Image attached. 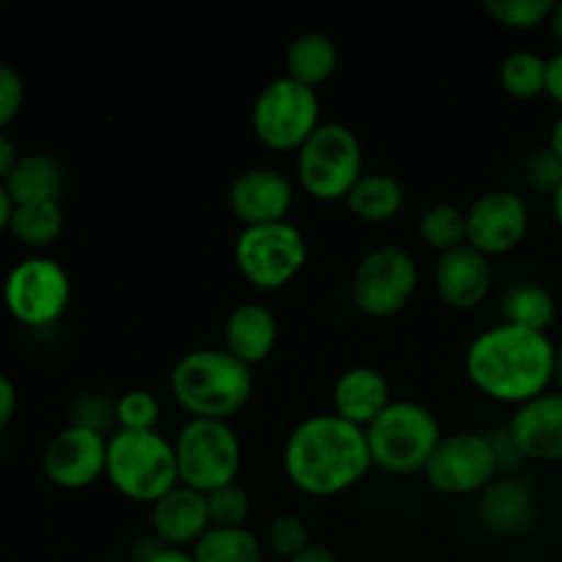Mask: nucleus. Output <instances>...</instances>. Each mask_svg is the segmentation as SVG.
Returning <instances> with one entry per match:
<instances>
[{
  "mask_svg": "<svg viewBox=\"0 0 562 562\" xmlns=\"http://www.w3.org/2000/svg\"><path fill=\"white\" fill-rule=\"evenodd\" d=\"M464 373L477 393L516 409L554 387V340L549 333L497 322L470 340Z\"/></svg>",
  "mask_w": 562,
  "mask_h": 562,
  "instance_id": "1",
  "label": "nucleus"
},
{
  "mask_svg": "<svg viewBox=\"0 0 562 562\" xmlns=\"http://www.w3.org/2000/svg\"><path fill=\"white\" fill-rule=\"evenodd\" d=\"M371 467L366 431L333 412L305 417L285 439V477L307 497H338L355 488Z\"/></svg>",
  "mask_w": 562,
  "mask_h": 562,
  "instance_id": "2",
  "label": "nucleus"
},
{
  "mask_svg": "<svg viewBox=\"0 0 562 562\" xmlns=\"http://www.w3.org/2000/svg\"><path fill=\"white\" fill-rule=\"evenodd\" d=\"M252 368L236 360L223 346L192 349L176 360L170 371V393L190 417L225 420L239 415L252 398Z\"/></svg>",
  "mask_w": 562,
  "mask_h": 562,
  "instance_id": "3",
  "label": "nucleus"
},
{
  "mask_svg": "<svg viewBox=\"0 0 562 562\" xmlns=\"http://www.w3.org/2000/svg\"><path fill=\"white\" fill-rule=\"evenodd\" d=\"M104 477L130 503L154 505L181 483L173 439L165 437L159 428L157 431L115 428L108 437Z\"/></svg>",
  "mask_w": 562,
  "mask_h": 562,
  "instance_id": "4",
  "label": "nucleus"
},
{
  "mask_svg": "<svg viewBox=\"0 0 562 562\" xmlns=\"http://www.w3.org/2000/svg\"><path fill=\"white\" fill-rule=\"evenodd\" d=\"M442 437V423L437 415L428 406L404 398H395L366 428L373 467L387 475H415L426 470Z\"/></svg>",
  "mask_w": 562,
  "mask_h": 562,
  "instance_id": "5",
  "label": "nucleus"
},
{
  "mask_svg": "<svg viewBox=\"0 0 562 562\" xmlns=\"http://www.w3.org/2000/svg\"><path fill=\"white\" fill-rule=\"evenodd\" d=\"M362 173L366 162L360 137L340 121H322V126L294 154L296 184L313 201H346Z\"/></svg>",
  "mask_w": 562,
  "mask_h": 562,
  "instance_id": "6",
  "label": "nucleus"
},
{
  "mask_svg": "<svg viewBox=\"0 0 562 562\" xmlns=\"http://www.w3.org/2000/svg\"><path fill=\"white\" fill-rule=\"evenodd\" d=\"M322 126V102L316 88L280 75L258 91L250 108V130L263 148L296 154Z\"/></svg>",
  "mask_w": 562,
  "mask_h": 562,
  "instance_id": "7",
  "label": "nucleus"
},
{
  "mask_svg": "<svg viewBox=\"0 0 562 562\" xmlns=\"http://www.w3.org/2000/svg\"><path fill=\"white\" fill-rule=\"evenodd\" d=\"M173 448L184 486L212 494L239 481L245 453L231 423L190 417L173 437Z\"/></svg>",
  "mask_w": 562,
  "mask_h": 562,
  "instance_id": "8",
  "label": "nucleus"
},
{
  "mask_svg": "<svg viewBox=\"0 0 562 562\" xmlns=\"http://www.w3.org/2000/svg\"><path fill=\"white\" fill-rule=\"evenodd\" d=\"M234 263L252 289L280 291L305 269L307 239L289 220L241 228L234 241Z\"/></svg>",
  "mask_w": 562,
  "mask_h": 562,
  "instance_id": "9",
  "label": "nucleus"
},
{
  "mask_svg": "<svg viewBox=\"0 0 562 562\" xmlns=\"http://www.w3.org/2000/svg\"><path fill=\"white\" fill-rule=\"evenodd\" d=\"M420 285V267L401 245L368 250L351 272V305L371 318L398 316Z\"/></svg>",
  "mask_w": 562,
  "mask_h": 562,
  "instance_id": "10",
  "label": "nucleus"
},
{
  "mask_svg": "<svg viewBox=\"0 0 562 562\" xmlns=\"http://www.w3.org/2000/svg\"><path fill=\"white\" fill-rule=\"evenodd\" d=\"M71 300V280L64 263L49 256H27L3 280V305L22 327L42 329L58 322Z\"/></svg>",
  "mask_w": 562,
  "mask_h": 562,
  "instance_id": "11",
  "label": "nucleus"
},
{
  "mask_svg": "<svg viewBox=\"0 0 562 562\" xmlns=\"http://www.w3.org/2000/svg\"><path fill=\"white\" fill-rule=\"evenodd\" d=\"M499 472L503 467L488 434L456 431L445 434L423 477L434 492L448 497H477L497 481Z\"/></svg>",
  "mask_w": 562,
  "mask_h": 562,
  "instance_id": "12",
  "label": "nucleus"
},
{
  "mask_svg": "<svg viewBox=\"0 0 562 562\" xmlns=\"http://www.w3.org/2000/svg\"><path fill=\"white\" fill-rule=\"evenodd\" d=\"M530 203L521 192L494 187L467 209V245L486 258L508 256L530 234Z\"/></svg>",
  "mask_w": 562,
  "mask_h": 562,
  "instance_id": "13",
  "label": "nucleus"
},
{
  "mask_svg": "<svg viewBox=\"0 0 562 562\" xmlns=\"http://www.w3.org/2000/svg\"><path fill=\"white\" fill-rule=\"evenodd\" d=\"M42 470L55 488L64 492L91 488L108 470V437L69 423L44 445Z\"/></svg>",
  "mask_w": 562,
  "mask_h": 562,
  "instance_id": "14",
  "label": "nucleus"
},
{
  "mask_svg": "<svg viewBox=\"0 0 562 562\" xmlns=\"http://www.w3.org/2000/svg\"><path fill=\"white\" fill-rule=\"evenodd\" d=\"M294 198L296 187L291 176L278 168H263V165L241 170L228 187V206L241 228L283 223L294 209Z\"/></svg>",
  "mask_w": 562,
  "mask_h": 562,
  "instance_id": "15",
  "label": "nucleus"
},
{
  "mask_svg": "<svg viewBox=\"0 0 562 562\" xmlns=\"http://www.w3.org/2000/svg\"><path fill=\"white\" fill-rule=\"evenodd\" d=\"M510 442L521 461L560 464L562 461V393L547 390L538 398L516 406L505 423Z\"/></svg>",
  "mask_w": 562,
  "mask_h": 562,
  "instance_id": "16",
  "label": "nucleus"
},
{
  "mask_svg": "<svg viewBox=\"0 0 562 562\" xmlns=\"http://www.w3.org/2000/svg\"><path fill=\"white\" fill-rule=\"evenodd\" d=\"M494 285L492 258L477 252L475 247L461 245L442 252L434 267V289L439 300L453 311H475L488 300Z\"/></svg>",
  "mask_w": 562,
  "mask_h": 562,
  "instance_id": "17",
  "label": "nucleus"
},
{
  "mask_svg": "<svg viewBox=\"0 0 562 562\" xmlns=\"http://www.w3.org/2000/svg\"><path fill=\"white\" fill-rule=\"evenodd\" d=\"M151 530L157 536L159 547H195L212 530L206 494L179 483L173 492H168L151 505Z\"/></svg>",
  "mask_w": 562,
  "mask_h": 562,
  "instance_id": "18",
  "label": "nucleus"
},
{
  "mask_svg": "<svg viewBox=\"0 0 562 562\" xmlns=\"http://www.w3.org/2000/svg\"><path fill=\"white\" fill-rule=\"evenodd\" d=\"M477 519L494 536L519 538L538 525V497L519 477H497L477 494Z\"/></svg>",
  "mask_w": 562,
  "mask_h": 562,
  "instance_id": "19",
  "label": "nucleus"
},
{
  "mask_svg": "<svg viewBox=\"0 0 562 562\" xmlns=\"http://www.w3.org/2000/svg\"><path fill=\"white\" fill-rule=\"evenodd\" d=\"M393 390L379 368L351 366L333 384V415L366 431L390 404Z\"/></svg>",
  "mask_w": 562,
  "mask_h": 562,
  "instance_id": "20",
  "label": "nucleus"
},
{
  "mask_svg": "<svg viewBox=\"0 0 562 562\" xmlns=\"http://www.w3.org/2000/svg\"><path fill=\"white\" fill-rule=\"evenodd\" d=\"M280 322L263 302H239L231 307L223 324V349H228L245 366L269 360L278 349Z\"/></svg>",
  "mask_w": 562,
  "mask_h": 562,
  "instance_id": "21",
  "label": "nucleus"
},
{
  "mask_svg": "<svg viewBox=\"0 0 562 562\" xmlns=\"http://www.w3.org/2000/svg\"><path fill=\"white\" fill-rule=\"evenodd\" d=\"M5 192L14 206H31V203H60L66 190L64 165L53 154L31 151L22 154L20 162L3 181Z\"/></svg>",
  "mask_w": 562,
  "mask_h": 562,
  "instance_id": "22",
  "label": "nucleus"
},
{
  "mask_svg": "<svg viewBox=\"0 0 562 562\" xmlns=\"http://www.w3.org/2000/svg\"><path fill=\"white\" fill-rule=\"evenodd\" d=\"M285 77L302 82L307 88H318L338 71L340 53L333 36L322 31L300 33L285 49Z\"/></svg>",
  "mask_w": 562,
  "mask_h": 562,
  "instance_id": "23",
  "label": "nucleus"
},
{
  "mask_svg": "<svg viewBox=\"0 0 562 562\" xmlns=\"http://www.w3.org/2000/svg\"><path fill=\"white\" fill-rule=\"evenodd\" d=\"M406 192L398 176L387 170H366L346 195V206L357 220L371 225L390 223L404 209Z\"/></svg>",
  "mask_w": 562,
  "mask_h": 562,
  "instance_id": "24",
  "label": "nucleus"
},
{
  "mask_svg": "<svg viewBox=\"0 0 562 562\" xmlns=\"http://www.w3.org/2000/svg\"><path fill=\"white\" fill-rule=\"evenodd\" d=\"M499 322L536 329V333H549V327L558 322V300L543 283L521 280V283H514L503 294Z\"/></svg>",
  "mask_w": 562,
  "mask_h": 562,
  "instance_id": "25",
  "label": "nucleus"
},
{
  "mask_svg": "<svg viewBox=\"0 0 562 562\" xmlns=\"http://www.w3.org/2000/svg\"><path fill=\"white\" fill-rule=\"evenodd\" d=\"M195 562H263V543L250 527H212L192 547Z\"/></svg>",
  "mask_w": 562,
  "mask_h": 562,
  "instance_id": "26",
  "label": "nucleus"
},
{
  "mask_svg": "<svg viewBox=\"0 0 562 562\" xmlns=\"http://www.w3.org/2000/svg\"><path fill=\"white\" fill-rule=\"evenodd\" d=\"M547 55L536 49H510L499 60V86L508 97L530 102V99L547 97Z\"/></svg>",
  "mask_w": 562,
  "mask_h": 562,
  "instance_id": "27",
  "label": "nucleus"
},
{
  "mask_svg": "<svg viewBox=\"0 0 562 562\" xmlns=\"http://www.w3.org/2000/svg\"><path fill=\"white\" fill-rule=\"evenodd\" d=\"M9 231L20 245L31 247V250H44L64 234V209H60V203L14 206Z\"/></svg>",
  "mask_w": 562,
  "mask_h": 562,
  "instance_id": "28",
  "label": "nucleus"
},
{
  "mask_svg": "<svg viewBox=\"0 0 562 562\" xmlns=\"http://www.w3.org/2000/svg\"><path fill=\"white\" fill-rule=\"evenodd\" d=\"M417 234L423 245L437 250L439 256L467 245V209L448 201L431 203L417 220Z\"/></svg>",
  "mask_w": 562,
  "mask_h": 562,
  "instance_id": "29",
  "label": "nucleus"
},
{
  "mask_svg": "<svg viewBox=\"0 0 562 562\" xmlns=\"http://www.w3.org/2000/svg\"><path fill=\"white\" fill-rule=\"evenodd\" d=\"M162 406L148 390H126L115 398V428L121 431H157Z\"/></svg>",
  "mask_w": 562,
  "mask_h": 562,
  "instance_id": "30",
  "label": "nucleus"
},
{
  "mask_svg": "<svg viewBox=\"0 0 562 562\" xmlns=\"http://www.w3.org/2000/svg\"><path fill=\"white\" fill-rule=\"evenodd\" d=\"M554 0H486L494 22L508 31H536L552 16Z\"/></svg>",
  "mask_w": 562,
  "mask_h": 562,
  "instance_id": "31",
  "label": "nucleus"
},
{
  "mask_svg": "<svg viewBox=\"0 0 562 562\" xmlns=\"http://www.w3.org/2000/svg\"><path fill=\"white\" fill-rule=\"evenodd\" d=\"M311 543V527H307V521L300 514L274 516L267 527V536H263V547L285 562L305 552Z\"/></svg>",
  "mask_w": 562,
  "mask_h": 562,
  "instance_id": "32",
  "label": "nucleus"
},
{
  "mask_svg": "<svg viewBox=\"0 0 562 562\" xmlns=\"http://www.w3.org/2000/svg\"><path fill=\"white\" fill-rule=\"evenodd\" d=\"M206 499L212 527H247V519H250V497L239 486V481L206 494Z\"/></svg>",
  "mask_w": 562,
  "mask_h": 562,
  "instance_id": "33",
  "label": "nucleus"
},
{
  "mask_svg": "<svg viewBox=\"0 0 562 562\" xmlns=\"http://www.w3.org/2000/svg\"><path fill=\"white\" fill-rule=\"evenodd\" d=\"M71 423L110 437L108 428L115 426V401L102 393H82L71 406Z\"/></svg>",
  "mask_w": 562,
  "mask_h": 562,
  "instance_id": "34",
  "label": "nucleus"
},
{
  "mask_svg": "<svg viewBox=\"0 0 562 562\" xmlns=\"http://www.w3.org/2000/svg\"><path fill=\"white\" fill-rule=\"evenodd\" d=\"M525 179L532 190L549 192L552 195L562 181V162L552 154V148L541 146L527 157L525 162Z\"/></svg>",
  "mask_w": 562,
  "mask_h": 562,
  "instance_id": "35",
  "label": "nucleus"
},
{
  "mask_svg": "<svg viewBox=\"0 0 562 562\" xmlns=\"http://www.w3.org/2000/svg\"><path fill=\"white\" fill-rule=\"evenodd\" d=\"M25 104V80L14 66L0 60V132L20 115Z\"/></svg>",
  "mask_w": 562,
  "mask_h": 562,
  "instance_id": "36",
  "label": "nucleus"
},
{
  "mask_svg": "<svg viewBox=\"0 0 562 562\" xmlns=\"http://www.w3.org/2000/svg\"><path fill=\"white\" fill-rule=\"evenodd\" d=\"M16 404H20V395H16V384L0 371V434L11 426L16 415Z\"/></svg>",
  "mask_w": 562,
  "mask_h": 562,
  "instance_id": "37",
  "label": "nucleus"
},
{
  "mask_svg": "<svg viewBox=\"0 0 562 562\" xmlns=\"http://www.w3.org/2000/svg\"><path fill=\"white\" fill-rule=\"evenodd\" d=\"M547 97L552 99L562 113V49L549 55L547 64Z\"/></svg>",
  "mask_w": 562,
  "mask_h": 562,
  "instance_id": "38",
  "label": "nucleus"
},
{
  "mask_svg": "<svg viewBox=\"0 0 562 562\" xmlns=\"http://www.w3.org/2000/svg\"><path fill=\"white\" fill-rule=\"evenodd\" d=\"M20 148H16V143L11 140L5 132H0V184H3L5 179H9V173L14 170V165L20 162Z\"/></svg>",
  "mask_w": 562,
  "mask_h": 562,
  "instance_id": "39",
  "label": "nucleus"
},
{
  "mask_svg": "<svg viewBox=\"0 0 562 562\" xmlns=\"http://www.w3.org/2000/svg\"><path fill=\"white\" fill-rule=\"evenodd\" d=\"M143 562H195V560H192V552H187V549L154 547L151 552L143 558Z\"/></svg>",
  "mask_w": 562,
  "mask_h": 562,
  "instance_id": "40",
  "label": "nucleus"
},
{
  "mask_svg": "<svg viewBox=\"0 0 562 562\" xmlns=\"http://www.w3.org/2000/svg\"><path fill=\"white\" fill-rule=\"evenodd\" d=\"M289 562H340V560L335 558L333 549L322 547V543H311V547H307L305 552L296 554V558L289 560Z\"/></svg>",
  "mask_w": 562,
  "mask_h": 562,
  "instance_id": "41",
  "label": "nucleus"
},
{
  "mask_svg": "<svg viewBox=\"0 0 562 562\" xmlns=\"http://www.w3.org/2000/svg\"><path fill=\"white\" fill-rule=\"evenodd\" d=\"M547 146L552 148L554 157H558L560 162H562V113L558 115V119L552 121V130H549V140H547Z\"/></svg>",
  "mask_w": 562,
  "mask_h": 562,
  "instance_id": "42",
  "label": "nucleus"
},
{
  "mask_svg": "<svg viewBox=\"0 0 562 562\" xmlns=\"http://www.w3.org/2000/svg\"><path fill=\"white\" fill-rule=\"evenodd\" d=\"M11 212H14V201H11V198H9L5 187L0 184V234H3V231H9Z\"/></svg>",
  "mask_w": 562,
  "mask_h": 562,
  "instance_id": "43",
  "label": "nucleus"
},
{
  "mask_svg": "<svg viewBox=\"0 0 562 562\" xmlns=\"http://www.w3.org/2000/svg\"><path fill=\"white\" fill-rule=\"evenodd\" d=\"M547 27H549V33H552L554 42H558V49H562V0H560V3H554L552 16H549Z\"/></svg>",
  "mask_w": 562,
  "mask_h": 562,
  "instance_id": "44",
  "label": "nucleus"
},
{
  "mask_svg": "<svg viewBox=\"0 0 562 562\" xmlns=\"http://www.w3.org/2000/svg\"><path fill=\"white\" fill-rule=\"evenodd\" d=\"M549 201H552V217L554 223H558V228L562 231V181L558 184V190L549 195Z\"/></svg>",
  "mask_w": 562,
  "mask_h": 562,
  "instance_id": "45",
  "label": "nucleus"
},
{
  "mask_svg": "<svg viewBox=\"0 0 562 562\" xmlns=\"http://www.w3.org/2000/svg\"><path fill=\"white\" fill-rule=\"evenodd\" d=\"M554 390L562 393V340L554 344Z\"/></svg>",
  "mask_w": 562,
  "mask_h": 562,
  "instance_id": "46",
  "label": "nucleus"
}]
</instances>
